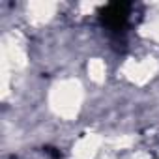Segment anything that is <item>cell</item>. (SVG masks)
Instances as JSON below:
<instances>
[{
    "mask_svg": "<svg viewBox=\"0 0 159 159\" xmlns=\"http://www.w3.org/2000/svg\"><path fill=\"white\" fill-rule=\"evenodd\" d=\"M127 11H129V4H124V2L109 4L103 10V23L111 30H120V28H124V25L127 21Z\"/></svg>",
    "mask_w": 159,
    "mask_h": 159,
    "instance_id": "cell-1",
    "label": "cell"
}]
</instances>
